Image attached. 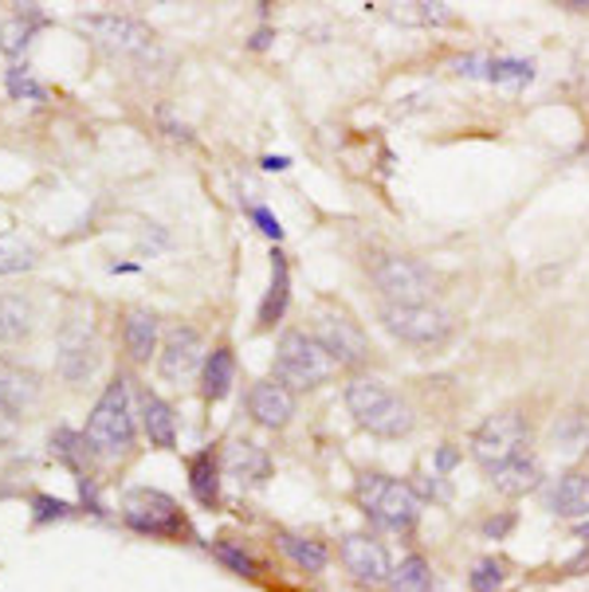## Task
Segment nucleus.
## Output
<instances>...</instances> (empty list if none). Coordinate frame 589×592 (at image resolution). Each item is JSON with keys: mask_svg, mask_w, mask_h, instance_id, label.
<instances>
[{"mask_svg": "<svg viewBox=\"0 0 589 592\" xmlns=\"http://www.w3.org/2000/svg\"><path fill=\"white\" fill-rule=\"evenodd\" d=\"M95 456H127L137 439V412L130 400V380L118 373L107 385V392L91 408L87 427H83Z\"/></svg>", "mask_w": 589, "mask_h": 592, "instance_id": "obj_1", "label": "nucleus"}, {"mask_svg": "<svg viewBox=\"0 0 589 592\" xmlns=\"http://www.w3.org/2000/svg\"><path fill=\"white\" fill-rule=\"evenodd\" d=\"M346 408L358 420V427H365L370 436L382 439H401L412 432L417 416H412L409 400H401L393 389H385L382 380L358 377L346 385Z\"/></svg>", "mask_w": 589, "mask_h": 592, "instance_id": "obj_2", "label": "nucleus"}, {"mask_svg": "<svg viewBox=\"0 0 589 592\" xmlns=\"http://www.w3.org/2000/svg\"><path fill=\"white\" fill-rule=\"evenodd\" d=\"M334 358L318 346L314 334H303V330H291L284 334L279 341V350H275V380L284 385V389H318L326 380L334 377Z\"/></svg>", "mask_w": 589, "mask_h": 592, "instance_id": "obj_3", "label": "nucleus"}, {"mask_svg": "<svg viewBox=\"0 0 589 592\" xmlns=\"http://www.w3.org/2000/svg\"><path fill=\"white\" fill-rule=\"evenodd\" d=\"M358 506L370 522L385 530H412L421 518V498L409 483L389 475H362L358 479Z\"/></svg>", "mask_w": 589, "mask_h": 592, "instance_id": "obj_4", "label": "nucleus"}, {"mask_svg": "<svg viewBox=\"0 0 589 592\" xmlns=\"http://www.w3.org/2000/svg\"><path fill=\"white\" fill-rule=\"evenodd\" d=\"M527 444H530L527 416L522 412H500V416H488L471 432V459L483 471H495V467L510 463V459L527 456Z\"/></svg>", "mask_w": 589, "mask_h": 592, "instance_id": "obj_5", "label": "nucleus"}, {"mask_svg": "<svg viewBox=\"0 0 589 592\" xmlns=\"http://www.w3.org/2000/svg\"><path fill=\"white\" fill-rule=\"evenodd\" d=\"M79 32H87L91 44L103 48L115 59H146L157 51V39L149 24L134 16H118V12H103V16H79Z\"/></svg>", "mask_w": 589, "mask_h": 592, "instance_id": "obj_6", "label": "nucleus"}, {"mask_svg": "<svg viewBox=\"0 0 589 592\" xmlns=\"http://www.w3.org/2000/svg\"><path fill=\"white\" fill-rule=\"evenodd\" d=\"M382 326L409 346H441L452 334V314L432 302H385Z\"/></svg>", "mask_w": 589, "mask_h": 592, "instance_id": "obj_7", "label": "nucleus"}, {"mask_svg": "<svg viewBox=\"0 0 589 592\" xmlns=\"http://www.w3.org/2000/svg\"><path fill=\"white\" fill-rule=\"evenodd\" d=\"M122 518H127L130 530L149 537H181L189 530L181 506L161 491H149V486H137L122 498Z\"/></svg>", "mask_w": 589, "mask_h": 592, "instance_id": "obj_8", "label": "nucleus"}, {"mask_svg": "<svg viewBox=\"0 0 589 592\" xmlns=\"http://www.w3.org/2000/svg\"><path fill=\"white\" fill-rule=\"evenodd\" d=\"M370 275L389 302H429L436 287L429 267L412 255H377L370 263Z\"/></svg>", "mask_w": 589, "mask_h": 592, "instance_id": "obj_9", "label": "nucleus"}, {"mask_svg": "<svg viewBox=\"0 0 589 592\" xmlns=\"http://www.w3.org/2000/svg\"><path fill=\"white\" fill-rule=\"evenodd\" d=\"M205 370V341L193 326H177L166 334V346L157 353V373L169 380V385H185L189 377Z\"/></svg>", "mask_w": 589, "mask_h": 592, "instance_id": "obj_10", "label": "nucleus"}, {"mask_svg": "<svg viewBox=\"0 0 589 592\" xmlns=\"http://www.w3.org/2000/svg\"><path fill=\"white\" fill-rule=\"evenodd\" d=\"M98 365V346L95 330L87 322H68L63 334H59V350H56V373L68 385H83V380L95 373Z\"/></svg>", "mask_w": 589, "mask_h": 592, "instance_id": "obj_11", "label": "nucleus"}, {"mask_svg": "<svg viewBox=\"0 0 589 592\" xmlns=\"http://www.w3.org/2000/svg\"><path fill=\"white\" fill-rule=\"evenodd\" d=\"M314 338L334 358V365H362L370 358V338L346 314H323L318 326H314Z\"/></svg>", "mask_w": 589, "mask_h": 592, "instance_id": "obj_12", "label": "nucleus"}, {"mask_svg": "<svg viewBox=\"0 0 589 592\" xmlns=\"http://www.w3.org/2000/svg\"><path fill=\"white\" fill-rule=\"evenodd\" d=\"M338 557H342L346 573H350L358 584H385V581H389V573H393L385 545L373 542V537H365V534L342 537V549H338Z\"/></svg>", "mask_w": 589, "mask_h": 592, "instance_id": "obj_13", "label": "nucleus"}, {"mask_svg": "<svg viewBox=\"0 0 589 592\" xmlns=\"http://www.w3.org/2000/svg\"><path fill=\"white\" fill-rule=\"evenodd\" d=\"M39 392H44V385H39L36 373L9 358H0V412H4V416L16 420L20 412H28L39 400Z\"/></svg>", "mask_w": 589, "mask_h": 592, "instance_id": "obj_14", "label": "nucleus"}, {"mask_svg": "<svg viewBox=\"0 0 589 592\" xmlns=\"http://www.w3.org/2000/svg\"><path fill=\"white\" fill-rule=\"evenodd\" d=\"M220 471L240 486H260L267 475H272V456H267L255 439H232V444L225 447V463H220Z\"/></svg>", "mask_w": 589, "mask_h": 592, "instance_id": "obj_15", "label": "nucleus"}, {"mask_svg": "<svg viewBox=\"0 0 589 592\" xmlns=\"http://www.w3.org/2000/svg\"><path fill=\"white\" fill-rule=\"evenodd\" d=\"M248 412L260 427H287L294 416V392L284 389L279 380H260L248 392Z\"/></svg>", "mask_w": 589, "mask_h": 592, "instance_id": "obj_16", "label": "nucleus"}, {"mask_svg": "<svg viewBox=\"0 0 589 592\" xmlns=\"http://www.w3.org/2000/svg\"><path fill=\"white\" fill-rule=\"evenodd\" d=\"M137 416H142V432L154 447H177V420H173V408L166 400L157 397V392L142 389L137 397Z\"/></svg>", "mask_w": 589, "mask_h": 592, "instance_id": "obj_17", "label": "nucleus"}, {"mask_svg": "<svg viewBox=\"0 0 589 592\" xmlns=\"http://www.w3.org/2000/svg\"><path fill=\"white\" fill-rule=\"evenodd\" d=\"M546 503L558 518H589V471H566Z\"/></svg>", "mask_w": 589, "mask_h": 592, "instance_id": "obj_18", "label": "nucleus"}, {"mask_svg": "<svg viewBox=\"0 0 589 592\" xmlns=\"http://www.w3.org/2000/svg\"><path fill=\"white\" fill-rule=\"evenodd\" d=\"M488 475H491V486H495L500 495L519 498V495H530V491L542 483V467H539V459L519 456V459H510V463L495 467V471H488Z\"/></svg>", "mask_w": 589, "mask_h": 592, "instance_id": "obj_19", "label": "nucleus"}, {"mask_svg": "<svg viewBox=\"0 0 589 592\" xmlns=\"http://www.w3.org/2000/svg\"><path fill=\"white\" fill-rule=\"evenodd\" d=\"M122 341H127V353L134 361H149L157 353V314L154 311H127V322H122Z\"/></svg>", "mask_w": 589, "mask_h": 592, "instance_id": "obj_20", "label": "nucleus"}, {"mask_svg": "<svg viewBox=\"0 0 589 592\" xmlns=\"http://www.w3.org/2000/svg\"><path fill=\"white\" fill-rule=\"evenodd\" d=\"M287 299H291V271L279 252H272V287H267L264 302H260V330H272L275 322L284 318Z\"/></svg>", "mask_w": 589, "mask_h": 592, "instance_id": "obj_21", "label": "nucleus"}, {"mask_svg": "<svg viewBox=\"0 0 589 592\" xmlns=\"http://www.w3.org/2000/svg\"><path fill=\"white\" fill-rule=\"evenodd\" d=\"M220 475H225V471H220L213 451H196V456L189 459V491H193L196 503L208 506V510L220 503Z\"/></svg>", "mask_w": 589, "mask_h": 592, "instance_id": "obj_22", "label": "nucleus"}, {"mask_svg": "<svg viewBox=\"0 0 589 592\" xmlns=\"http://www.w3.org/2000/svg\"><path fill=\"white\" fill-rule=\"evenodd\" d=\"M39 28H44L39 4H24V12H16L9 24H0V51H4V56H24Z\"/></svg>", "mask_w": 589, "mask_h": 592, "instance_id": "obj_23", "label": "nucleus"}, {"mask_svg": "<svg viewBox=\"0 0 589 592\" xmlns=\"http://www.w3.org/2000/svg\"><path fill=\"white\" fill-rule=\"evenodd\" d=\"M232 380H236V358L228 346H220V350H213L205 358V370H201V397L225 400L228 389H232Z\"/></svg>", "mask_w": 589, "mask_h": 592, "instance_id": "obj_24", "label": "nucleus"}, {"mask_svg": "<svg viewBox=\"0 0 589 592\" xmlns=\"http://www.w3.org/2000/svg\"><path fill=\"white\" fill-rule=\"evenodd\" d=\"M550 444H554V451L566 459L589 451V416L586 412H566V416H558V424L550 427Z\"/></svg>", "mask_w": 589, "mask_h": 592, "instance_id": "obj_25", "label": "nucleus"}, {"mask_svg": "<svg viewBox=\"0 0 589 592\" xmlns=\"http://www.w3.org/2000/svg\"><path fill=\"white\" fill-rule=\"evenodd\" d=\"M32 334V302L20 294H0V346H16Z\"/></svg>", "mask_w": 589, "mask_h": 592, "instance_id": "obj_26", "label": "nucleus"}, {"mask_svg": "<svg viewBox=\"0 0 589 592\" xmlns=\"http://www.w3.org/2000/svg\"><path fill=\"white\" fill-rule=\"evenodd\" d=\"M51 456H56L59 463H68L79 479L91 475V471H87L91 444H87V436H83V432H75V427H56V436H51Z\"/></svg>", "mask_w": 589, "mask_h": 592, "instance_id": "obj_27", "label": "nucleus"}, {"mask_svg": "<svg viewBox=\"0 0 589 592\" xmlns=\"http://www.w3.org/2000/svg\"><path fill=\"white\" fill-rule=\"evenodd\" d=\"M279 549L291 557L294 569H303V573H323L326 565H330V554H326L323 542H314V537H299V534H279Z\"/></svg>", "mask_w": 589, "mask_h": 592, "instance_id": "obj_28", "label": "nucleus"}, {"mask_svg": "<svg viewBox=\"0 0 589 592\" xmlns=\"http://www.w3.org/2000/svg\"><path fill=\"white\" fill-rule=\"evenodd\" d=\"M39 259L36 243L28 240L24 232H0V275H20V271H32Z\"/></svg>", "mask_w": 589, "mask_h": 592, "instance_id": "obj_29", "label": "nucleus"}, {"mask_svg": "<svg viewBox=\"0 0 589 592\" xmlns=\"http://www.w3.org/2000/svg\"><path fill=\"white\" fill-rule=\"evenodd\" d=\"M389 589L393 592H432V569L421 554L401 557V565L389 573Z\"/></svg>", "mask_w": 589, "mask_h": 592, "instance_id": "obj_30", "label": "nucleus"}, {"mask_svg": "<svg viewBox=\"0 0 589 592\" xmlns=\"http://www.w3.org/2000/svg\"><path fill=\"white\" fill-rule=\"evenodd\" d=\"M4 83H9V95L16 98V102H44V98H48V90L36 83L28 63H12V68L4 71Z\"/></svg>", "mask_w": 589, "mask_h": 592, "instance_id": "obj_31", "label": "nucleus"}, {"mask_svg": "<svg viewBox=\"0 0 589 592\" xmlns=\"http://www.w3.org/2000/svg\"><path fill=\"white\" fill-rule=\"evenodd\" d=\"M213 554H216V561L228 565V569H232V573H240V577H255V573H260V565H255L252 557H248L236 542H228V537L213 542Z\"/></svg>", "mask_w": 589, "mask_h": 592, "instance_id": "obj_32", "label": "nucleus"}, {"mask_svg": "<svg viewBox=\"0 0 589 592\" xmlns=\"http://www.w3.org/2000/svg\"><path fill=\"white\" fill-rule=\"evenodd\" d=\"M503 581H507V565L495 561V557H488V561H480L476 569H471L468 584L471 592H500Z\"/></svg>", "mask_w": 589, "mask_h": 592, "instance_id": "obj_33", "label": "nucleus"}, {"mask_svg": "<svg viewBox=\"0 0 589 592\" xmlns=\"http://www.w3.org/2000/svg\"><path fill=\"white\" fill-rule=\"evenodd\" d=\"M75 515V506L63 503V498H51V495H36L32 498V518H36V525L44 522H63V518Z\"/></svg>", "mask_w": 589, "mask_h": 592, "instance_id": "obj_34", "label": "nucleus"}, {"mask_svg": "<svg viewBox=\"0 0 589 592\" xmlns=\"http://www.w3.org/2000/svg\"><path fill=\"white\" fill-rule=\"evenodd\" d=\"M252 220L260 223V232L272 235V240H279V235H284V228H279V220H275V216L267 213V208H252Z\"/></svg>", "mask_w": 589, "mask_h": 592, "instance_id": "obj_35", "label": "nucleus"}, {"mask_svg": "<svg viewBox=\"0 0 589 592\" xmlns=\"http://www.w3.org/2000/svg\"><path fill=\"white\" fill-rule=\"evenodd\" d=\"M436 463H441V471H448V467L456 463V451H452V444L444 447V451H441V459H436Z\"/></svg>", "mask_w": 589, "mask_h": 592, "instance_id": "obj_36", "label": "nucleus"}, {"mask_svg": "<svg viewBox=\"0 0 589 592\" xmlns=\"http://www.w3.org/2000/svg\"><path fill=\"white\" fill-rule=\"evenodd\" d=\"M264 169H287V157H264Z\"/></svg>", "mask_w": 589, "mask_h": 592, "instance_id": "obj_37", "label": "nucleus"}, {"mask_svg": "<svg viewBox=\"0 0 589 592\" xmlns=\"http://www.w3.org/2000/svg\"><path fill=\"white\" fill-rule=\"evenodd\" d=\"M578 534H581V537H586V542H589V522H581V525H578Z\"/></svg>", "mask_w": 589, "mask_h": 592, "instance_id": "obj_38", "label": "nucleus"}]
</instances>
